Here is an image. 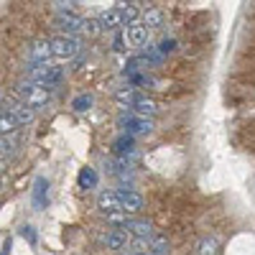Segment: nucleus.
Instances as JSON below:
<instances>
[{
    "mask_svg": "<svg viewBox=\"0 0 255 255\" xmlns=\"http://www.w3.org/2000/svg\"><path fill=\"white\" fill-rule=\"evenodd\" d=\"M133 110H135V115H143V118H153L156 113H158V105L153 102V100H148V97H135V102H133Z\"/></svg>",
    "mask_w": 255,
    "mask_h": 255,
    "instance_id": "13",
    "label": "nucleus"
},
{
    "mask_svg": "<svg viewBox=\"0 0 255 255\" xmlns=\"http://www.w3.org/2000/svg\"><path fill=\"white\" fill-rule=\"evenodd\" d=\"M97 209L100 212H118V209H123L120 207V197H118V191H102V194L97 197Z\"/></svg>",
    "mask_w": 255,
    "mask_h": 255,
    "instance_id": "10",
    "label": "nucleus"
},
{
    "mask_svg": "<svg viewBox=\"0 0 255 255\" xmlns=\"http://www.w3.org/2000/svg\"><path fill=\"white\" fill-rule=\"evenodd\" d=\"M174 49H176V41H174V38H163V41H161V46H158L161 54H171Z\"/></svg>",
    "mask_w": 255,
    "mask_h": 255,
    "instance_id": "25",
    "label": "nucleus"
},
{
    "mask_svg": "<svg viewBox=\"0 0 255 255\" xmlns=\"http://www.w3.org/2000/svg\"><path fill=\"white\" fill-rule=\"evenodd\" d=\"M49 202V181L46 179H36V186H33V207L36 209H44Z\"/></svg>",
    "mask_w": 255,
    "mask_h": 255,
    "instance_id": "12",
    "label": "nucleus"
},
{
    "mask_svg": "<svg viewBox=\"0 0 255 255\" xmlns=\"http://www.w3.org/2000/svg\"><path fill=\"white\" fill-rule=\"evenodd\" d=\"M51 56H54V51H51V38L36 41L33 49H31V61H49Z\"/></svg>",
    "mask_w": 255,
    "mask_h": 255,
    "instance_id": "11",
    "label": "nucleus"
},
{
    "mask_svg": "<svg viewBox=\"0 0 255 255\" xmlns=\"http://www.w3.org/2000/svg\"><path fill=\"white\" fill-rule=\"evenodd\" d=\"M125 33H118L115 38H113V51H125Z\"/></svg>",
    "mask_w": 255,
    "mask_h": 255,
    "instance_id": "26",
    "label": "nucleus"
},
{
    "mask_svg": "<svg viewBox=\"0 0 255 255\" xmlns=\"http://www.w3.org/2000/svg\"><path fill=\"white\" fill-rule=\"evenodd\" d=\"M51 51H54L56 59H74L82 51V44L72 33H59V36L51 38Z\"/></svg>",
    "mask_w": 255,
    "mask_h": 255,
    "instance_id": "3",
    "label": "nucleus"
},
{
    "mask_svg": "<svg viewBox=\"0 0 255 255\" xmlns=\"http://www.w3.org/2000/svg\"><path fill=\"white\" fill-rule=\"evenodd\" d=\"M56 28H59L61 33L77 36V33H82V18H79L77 13H72V10L59 13V15H56Z\"/></svg>",
    "mask_w": 255,
    "mask_h": 255,
    "instance_id": "6",
    "label": "nucleus"
},
{
    "mask_svg": "<svg viewBox=\"0 0 255 255\" xmlns=\"http://www.w3.org/2000/svg\"><path fill=\"white\" fill-rule=\"evenodd\" d=\"M115 151H118L120 156H125L128 151H133V135L125 133L123 138H118V140H115Z\"/></svg>",
    "mask_w": 255,
    "mask_h": 255,
    "instance_id": "23",
    "label": "nucleus"
},
{
    "mask_svg": "<svg viewBox=\"0 0 255 255\" xmlns=\"http://www.w3.org/2000/svg\"><path fill=\"white\" fill-rule=\"evenodd\" d=\"M28 79L38 82V84H44V87H56V84L64 79V69L56 67V64L51 61H31V67H28Z\"/></svg>",
    "mask_w": 255,
    "mask_h": 255,
    "instance_id": "2",
    "label": "nucleus"
},
{
    "mask_svg": "<svg viewBox=\"0 0 255 255\" xmlns=\"http://www.w3.org/2000/svg\"><path fill=\"white\" fill-rule=\"evenodd\" d=\"M100 28L102 31H113L120 26V8H110V10H102L100 13Z\"/></svg>",
    "mask_w": 255,
    "mask_h": 255,
    "instance_id": "14",
    "label": "nucleus"
},
{
    "mask_svg": "<svg viewBox=\"0 0 255 255\" xmlns=\"http://www.w3.org/2000/svg\"><path fill=\"white\" fill-rule=\"evenodd\" d=\"M123 227L128 232H133V235H143V238H151L153 235V225L145 222V220H130V217H128V222Z\"/></svg>",
    "mask_w": 255,
    "mask_h": 255,
    "instance_id": "15",
    "label": "nucleus"
},
{
    "mask_svg": "<svg viewBox=\"0 0 255 255\" xmlns=\"http://www.w3.org/2000/svg\"><path fill=\"white\" fill-rule=\"evenodd\" d=\"M95 184H97V176H95L92 168H82L79 171V186L82 189H92Z\"/></svg>",
    "mask_w": 255,
    "mask_h": 255,
    "instance_id": "21",
    "label": "nucleus"
},
{
    "mask_svg": "<svg viewBox=\"0 0 255 255\" xmlns=\"http://www.w3.org/2000/svg\"><path fill=\"white\" fill-rule=\"evenodd\" d=\"M92 95H79V97H74V102H72V108L77 110V113H87L90 108H92Z\"/></svg>",
    "mask_w": 255,
    "mask_h": 255,
    "instance_id": "22",
    "label": "nucleus"
},
{
    "mask_svg": "<svg viewBox=\"0 0 255 255\" xmlns=\"http://www.w3.org/2000/svg\"><path fill=\"white\" fill-rule=\"evenodd\" d=\"M0 105L20 123V125H28V123H33V118H36V110L31 108L28 102H23L20 97H15V95H10V97H3L0 100Z\"/></svg>",
    "mask_w": 255,
    "mask_h": 255,
    "instance_id": "4",
    "label": "nucleus"
},
{
    "mask_svg": "<svg viewBox=\"0 0 255 255\" xmlns=\"http://www.w3.org/2000/svg\"><path fill=\"white\" fill-rule=\"evenodd\" d=\"M197 253L207 255V253H220V240L217 238H204L199 245H197Z\"/></svg>",
    "mask_w": 255,
    "mask_h": 255,
    "instance_id": "20",
    "label": "nucleus"
},
{
    "mask_svg": "<svg viewBox=\"0 0 255 255\" xmlns=\"http://www.w3.org/2000/svg\"><path fill=\"white\" fill-rule=\"evenodd\" d=\"M125 41H128V46H133V49L145 46L148 44V26H143V23L125 26Z\"/></svg>",
    "mask_w": 255,
    "mask_h": 255,
    "instance_id": "7",
    "label": "nucleus"
},
{
    "mask_svg": "<svg viewBox=\"0 0 255 255\" xmlns=\"http://www.w3.org/2000/svg\"><path fill=\"white\" fill-rule=\"evenodd\" d=\"M13 95L20 97L23 102H28L33 110H41V108H46V105L51 102V87H44V84H38L33 79L18 82L13 87Z\"/></svg>",
    "mask_w": 255,
    "mask_h": 255,
    "instance_id": "1",
    "label": "nucleus"
},
{
    "mask_svg": "<svg viewBox=\"0 0 255 255\" xmlns=\"http://www.w3.org/2000/svg\"><path fill=\"white\" fill-rule=\"evenodd\" d=\"M130 3H133V0H118V5H120V8H123V5H130Z\"/></svg>",
    "mask_w": 255,
    "mask_h": 255,
    "instance_id": "27",
    "label": "nucleus"
},
{
    "mask_svg": "<svg viewBox=\"0 0 255 255\" xmlns=\"http://www.w3.org/2000/svg\"><path fill=\"white\" fill-rule=\"evenodd\" d=\"M118 197H120V207L128 212V215H135V212L143 209V197L135 194L130 189H118Z\"/></svg>",
    "mask_w": 255,
    "mask_h": 255,
    "instance_id": "9",
    "label": "nucleus"
},
{
    "mask_svg": "<svg viewBox=\"0 0 255 255\" xmlns=\"http://www.w3.org/2000/svg\"><path fill=\"white\" fill-rule=\"evenodd\" d=\"M120 128L130 135H140V133H151L153 120L151 118H143V115H123L120 118Z\"/></svg>",
    "mask_w": 255,
    "mask_h": 255,
    "instance_id": "5",
    "label": "nucleus"
},
{
    "mask_svg": "<svg viewBox=\"0 0 255 255\" xmlns=\"http://www.w3.org/2000/svg\"><path fill=\"white\" fill-rule=\"evenodd\" d=\"M135 92H133V87H123V90H118L115 92V100L123 105V108H133V102H135Z\"/></svg>",
    "mask_w": 255,
    "mask_h": 255,
    "instance_id": "19",
    "label": "nucleus"
},
{
    "mask_svg": "<svg viewBox=\"0 0 255 255\" xmlns=\"http://www.w3.org/2000/svg\"><path fill=\"white\" fill-rule=\"evenodd\" d=\"M148 253H153V255H166V253H171V243H168V238H163V235H151V245H148Z\"/></svg>",
    "mask_w": 255,
    "mask_h": 255,
    "instance_id": "17",
    "label": "nucleus"
},
{
    "mask_svg": "<svg viewBox=\"0 0 255 255\" xmlns=\"http://www.w3.org/2000/svg\"><path fill=\"white\" fill-rule=\"evenodd\" d=\"M102 28H100V20L97 18H82V33L87 36H97Z\"/></svg>",
    "mask_w": 255,
    "mask_h": 255,
    "instance_id": "24",
    "label": "nucleus"
},
{
    "mask_svg": "<svg viewBox=\"0 0 255 255\" xmlns=\"http://www.w3.org/2000/svg\"><path fill=\"white\" fill-rule=\"evenodd\" d=\"M128 240H130V232H128L125 227L108 230V235L102 238V243L108 245V250H125L128 248Z\"/></svg>",
    "mask_w": 255,
    "mask_h": 255,
    "instance_id": "8",
    "label": "nucleus"
},
{
    "mask_svg": "<svg viewBox=\"0 0 255 255\" xmlns=\"http://www.w3.org/2000/svg\"><path fill=\"white\" fill-rule=\"evenodd\" d=\"M138 18H140V13H138L135 5H123V8H120V26L138 23Z\"/></svg>",
    "mask_w": 255,
    "mask_h": 255,
    "instance_id": "18",
    "label": "nucleus"
},
{
    "mask_svg": "<svg viewBox=\"0 0 255 255\" xmlns=\"http://www.w3.org/2000/svg\"><path fill=\"white\" fill-rule=\"evenodd\" d=\"M143 26H148V31H151V28H161V26H163V10L148 8V10L143 13Z\"/></svg>",
    "mask_w": 255,
    "mask_h": 255,
    "instance_id": "16",
    "label": "nucleus"
}]
</instances>
